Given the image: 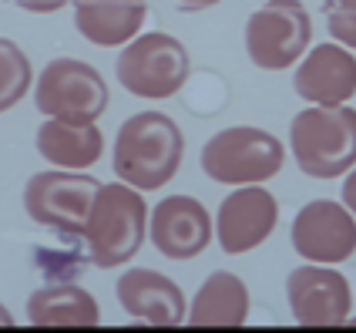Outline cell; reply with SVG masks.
Returning a JSON list of instances; mask_svg holds the SVG:
<instances>
[{"label": "cell", "instance_id": "obj_10", "mask_svg": "<svg viewBox=\"0 0 356 333\" xmlns=\"http://www.w3.org/2000/svg\"><path fill=\"white\" fill-rule=\"evenodd\" d=\"M279 222V202L262 185H238L222 199L216 212V239L229 256L252 253Z\"/></svg>", "mask_w": 356, "mask_h": 333}, {"label": "cell", "instance_id": "obj_8", "mask_svg": "<svg viewBox=\"0 0 356 333\" xmlns=\"http://www.w3.org/2000/svg\"><path fill=\"white\" fill-rule=\"evenodd\" d=\"M98 189V178L84 172H67V169L38 172L24 185V209L38 226L64 235H81Z\"/></svg>", "mask_w": 356, "mask_h": 333}, {"label": "cell", "instance_id": "obj_20", "mask_svg": "<svg viewBox=\"0 0 356 333\" xmlns=\"http://www.w3.org/2000/svg\"><path fill=\"white\" fill-rule=\"evenodd\" d=\"M326 27L337 44L356 51V0H333L326 7Z\"/></svg>", "mask_w": 356, "mask_h": 333}, {"label": "cell", "instance_id": "obj_19", "mask_svg": "<svg viewBox=\"0 0 356 333\" xmlns=\"http://www.w3.org/2000/svg\"><path fill=\"white\" fill-rule=\"evenodd\" d=\"M31 81H34V68L24 47L17 40L0 38V115L24 101V95L31 91Z\"/></svg>", "mask_w": 356, "mask_h": 333}, {"label": "cell", "instance_id": "obj_17", "mask_svg": "<svg viewBox=\"0 0 356 333\" xmlns=\"http://www.w3.org/2000/svg\"><path fill=\"white\" fill-rule=\"evenodd\" d=\"M34 145L54 169L84 172V169L98 165V158L104 155V132L98 125H74V121L44 118Z\"/></svg>", "mask_w": 356, "mask_h": 333}, {"label": "cell", "instance_id": "obj_21", "mask_svg": "<svg viewBox=\"0 0 356 333\" xmlns=\"http://www.w3.org/2000/svg\"><path fill=\"white\" fill-rule=\"evenodd\" d=\"M10 3L20 10H31V14H58L60 7H67L74 0H10Z\"/></svg>", "mask_w": 356, "mask_h": 333}, {"label": "cell", "instance_id": "obj_23", "mask_svg": "<svg viewBox=\"0 0 356 333\" xmlns=\"http://www.w3.org/2000/svg\"><path fill=\"white\" fill-rule=\"evenodd\" d=\"M178 7H185V10H205V7H216L222 0H175Z\"/></svg>", "mask_w": 356, "mask_h": 333}, {"label": "cell", "instance_id": "obj_11", "mask_svg": "<svg viewBox=\"0 0 356 333\" xmlns=\"http://www.w3.org/2000/svg\"><path fill=\"white\" fill-rule=\"evenodd\" d=\"M286 300L302 327H339L350 316L353 290L339 270L313 263V266H299L289 273Z\"/></svg>", "mask_w": 356, "mask_h": 333}, {"label": "cell", "instance_id": "obj_1", "mask_svg": "<svg viewBox=\"0 0 356 333\" xmlns=\"http://www.w3.org/2000/svg\"><path fill=\"white\" fill-rule=\"evenodd\" d=\"M181 158H185V132L172 115L138 111L128 121H121L111 165L124 185L138 192H155L178 176Z\"/></svg>", "mask_w": 356, "mask_h": 333}, {"label": "cell", "instance_id": "obj_3", "mask_svg": "<svg viewBox=\"0 0 356 333\" xmlns=\"http://www.w3.org/2000/svg\"><path fill=\"white\" fill-rule=\"evenodd\" d=\"M289 152L309 178H339L356 165V108L313 104L289 125Z\"/></svg>", "mask_w": 356, "mask_h": 333}, {"label": "cell", "instance_id": "obj_2", "mask_svg": "<svg viewBox=\"0 0 356 333\" xmlns=\"http://www.w3.org/2000/svg\"><path fill=\"white\" fill-rule=\"evenodd\" d=\"M84 242L88 253L101 270H115L131 263L148 235V202L138 189L124 182H101L98 196L88 209L84 222Z\"/></svg>", "mask_w": 356, "mask_h": 333}, {"label": "cell", "instance_id": "obj_12", "mask_svg": "<svg viewBox=\"0 0 356 333\" xmlns=\"http://www.w3.org/2000/svg\"><path fill=\"white\" fill-rule=\"evenodd\" d=\"M152 246L168 259H195L216 239L209 209L192 196H168L152 209L148 219Z\"/></svg>", "mask_w": 356, "mask_h": 333}, {"label": "cell", "instance_id": "obj_13", "mask_svg": "<svg viewBox=\"0 0 356 333\" xmlns=\"http://www.w3.org/2000/svg\"><path fill=\"white\" fill-rule=\"evenodd\" d=\"M293 88L309 104H346L356 95V58L337 40L306 51L296 68Z\"/></svg>", "mask_w": 356, "mask_h": 333}, {"label": "cell", "instance_id": "obj_22", "mask_svg": "<svg viewBox=\"0 0 356 333\" xmlns=\"http://www.w3.org/2000/svg\"><path fill=\"white\" fill-rule=\"evenodd\" d=\"M343 206H346L356 219V165L346 172V182H343Z\"/></svg>", "mask_w": 356, "mask_h": 333}, {"label": "cell", "instance_id": "obj_16", "mask_svg": "<svg viewBox=\"0 0 356 333\" xmlns=\"http://www.w3.org/2000/svg\"><path fill=\"white\" fill-rule=\"evenodd\" d=\"M27 320L40 330H95L101 323V307L88 290L74 283H58L31 293Z\"/></svg>", "mask_w": 356, "mask_h": 333}, {"label": "cell", "instance_id": "obj_7", "mask_svg": "<svg viewBox=\"0 0 356 333\" xmlns=\"http://www.w3.org/2000/svg\"><path fill=\"white\" fill-rule=\"evenodd\" d=\"M108 98V81L101 78V71L78 58L51 61L34 84V104L40 115L74 125H98Z\"/></svg>", "mask_w": 356, "mask_h": 333}, {"label": "cell", "instance_id": "obj_9", "mask_svg": "<svg viewBox=\"0 0 356 333\" xmlns=\"http://www.w3.org/2000/svg\"><path fill=\"white\" fill-rule=\"evenodd\" d=\"M293 249L306 263L339 266L356 253V219L333 199L306 202L293 219Z\"/></svg>", "mask_w": 356, "mask_h": 333}, {"label": "cell", "instance_id": "obj_6", "mask_svg": "<svg viewBox=\"0 0 356 333\" xmlns=\"http://www.w3.org/2000/svg\"><path fill=\"white\" fill-rule=\"evenodd\" d=\"M313 40V17L302 0H262L245 20V54L259 71H286Z\"/></svg>", "mask_w": 356, "mask_h": 333}, {"label": "cell", "instance_id": "obj_18", "mask_svg": "<svg viewBox=\"0 0 356 333\" xmlns=\"http://www.w3.org/2000/svg\"><path fill=\"white\" fill-rule=\"evenodd\" d=\"M249 316V290L232 273H212L195 293L188 310V323L198 330H232L242 327Z\"/></svg>", "mask_w": 356, "mask_h": 333}, {"label": "cell", "instance_id": "obj_24", "mask_svg": "<svg viewBox=\"0 0 356 333\" xmlns=\"http://www.w3.org/2000/svg\"><path fill=\"white\" fill-rule=\"evenodd\" d=\"M14 327V316H10V310L0 303V330H10Z\"/></svg>", "mask_w": 356, "mask_h": 333}, {"label": "cell", "instance_id": "obj_5", "mask_svg": "<svg viewBox=\"0 0 356 333\" xmlns=\"http://www.w3.org/2000/svg\"><path fill=\"white\" fill-rule=\"evenodd\" d=\"M286 148L273 132L238 125L222 128L202 148V172L218 185H262L279 176Z\"/></svg>", "mask_w": 356, "mask_h": 333}, {"label": "cell", "instance_id": "obj_15", "mask_svg": "<svg viewBox=\"0 0 356 333\" xmlns=\"http://www.w3.org/2000/svg\"><path fill=\"white\" fill-rule=\"evenodd\" d=\"M148 0H74V24L81 38L98 47H124L141 34Z\"/></svg>", "mask_w": 356, "mask_h": 333}, {"label": "cell", "instance_id": "obj_14", "mask_svg": "<svg viewBox=\"0 0 356 333\" xmlns=\"http://www.w3.org/2000/svg\"><path fill=\"white\" fill-rule=\"evenodd\" d=\"M121 310L152 327H178L185 323V296L175 279L155 270H128L115 286Z\"/></svg>", "mask_w": 356, "mask_h": 333}, {"label": "cell", "instance_id": "obj_4", "mask_svg": "<svg viewBox=\"0 0 356 333\" xmlns=\"http://www.w3.org/2000/svg\"><path fill=\"white\" fill-rule=\"evenodd\" d=\"M188 47L165 31L138 34L124 44V51L115 61V78L121 81V88L141 101L175 98L188 81Z\"/></svg>", "mask_w": 356, "mask_h": 333}]
</instances>
